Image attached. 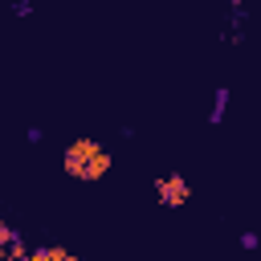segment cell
I'll return each mask as SVG.
<instances>
[{
  "instance_id": "obj_2",
  "label": "cell",
  "mask_w": 261,
  "mask_h": 261,
  "mask_svg": "<svg viewBox=\"0 0 261 261\" xmlns=\"http://www.w3.org/2000/svg\"><path fill=\"white\" fill-rule=\"evenodd\" d=\"M155 192H159V200H163V204H184V200H188V184H184L179 175L159 179V184H155Z\"/></svg>"
},
{
  "instance_id": "obj_1",
  "label": "cell",
  "mask_w": 261,
  "mask_h": 261,
  "mask_svg": "<svg viewBox=\"0 0 261 261\" xmlns=\"http://www.w3.org/2000/svg\"><path fill=\"white\" fill-rule=\"evenodd\" d=\"M65 171L77 175V179H98L110 171V155L106 147H98L94 139H73L65 147Z\"/></svg>"
},
{
  "instance_id": "obj_3",
  "label": "cell",
  "mask_w": 261,
  "mask_h": 261,
  "mask_svg": "<svg viewBox=\"0 0 261 261\" xmlns=\"http://www.w3.org/2000/svg\"><path fill=\"white\" fill-rule=\"evenodd\" d=\"M0 249H4V224H0Z\"/></svg>"
}]
</instances>
